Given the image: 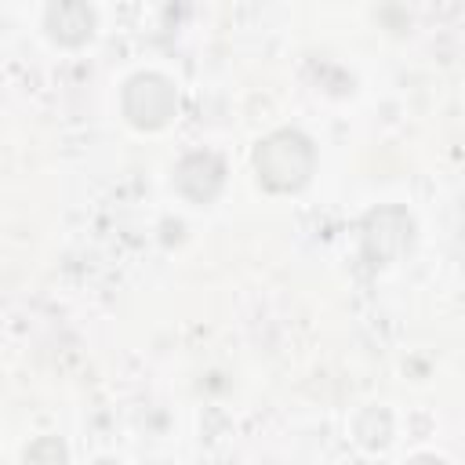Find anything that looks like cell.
<instances>
[{
  "label": "cell",
  "instance_id": "obj_2",
  "mask_svg": "<svg viewBox=\"0 0 465 465\" xmlns=\"http://www.w3.org/2000/svg\"><path fill=\"white\" fill-rule=\"evenodd\" d=\"M178 109V91L171 80L156 76V73H145V76H134L127 84V94H124V113L134 127H145V131H156L163 127Z\"/></svg>",
  "mask_w": 465,
  "mask_h": 465
},
{
  "label": "cell",
  "instance_id": "obj_1",
  "mask_svg": "<svg viewBox=\"0 0 465 465\" xmlns=\"http://www.w3.org/2000/svg\"><path fill=\"white\" fill-rule=\"evenodd\" d=\"M258 182L272 193H291L309 182L312 171V142L298 131H276L254 149Z\"/></svg>",
  "mask_w": 465,
  "mask_h": 465
},
{
  "label": "cell",
  "instance_id": "obj_3",
  "mask_svg": "<svg viewBox=\"0 0 465 465\" xmlns=\"http://www.w3.org/2000/svg\"><path fill=\"white\" fill-rule=\"evenodd\" d=\"M22 461H25V465H65V447H62V440H54V436H40V440H33V443L25 447Z\"/></svg>",
  "mask_w": 465,
  "mask_h": 465
}]
</instances>
